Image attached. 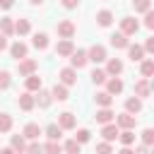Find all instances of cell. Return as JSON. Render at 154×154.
<instances>
[{
  "label": "cell",
  "mask_w": 154,
  "mask_h": 154,
  "mask_svg": "<svg viewBox=\"0 0 154 154\" xmlns=\"http://www.w3.org/2000/svg\"><path fill=\"white\" fill-rule=\"evenodd\" d=\"M144 26H147V29H154V12H152V10L144 12Z\"/></svg>",
  "instance_id": "43"
},
{
  "label": "cell",
  "mask_w": 154,
  "mask_h": 154,
  "mask_svg": "<svg viewBox=\"0 0 154 154\" xmlns=\"http://www.w3.org/2000/svg\"><path fill=\"white\" fill-rule=\"evenodd\" d=\"M120 91H123V79L120 77H108L106 79V94L113 96V94H120Z\"/></svg>",
  "instance_id": "15"
},
{
  "label": "cell",
  "mask_w": 154,
  "mask_h": 154,
  "mask_svg": "<svg viewBox=\"0 0 154 154\" xmlns=\"http://www.w3.org/2000/svg\"><path fill=\"white\" fill-rule=\"evenodd\" d=\"M140 72H142V77H144V79H149V77L154 75V60L144 58V60L140 63Z\"/></svg>",
  "instance_id": "27"
},
{
  "label": "cell",
  "mask_w": 154,
  "mask_h": 154,
  "mask_svg": "<svg viewBox=\"0 0 154 154\" xmlns=\"http://www.w3.org/2000/svg\"><path fill=\"white\" fill-rule=\"evenodd\" d=\"M118 140L123 142V147H130L135 142V132L132 130H123V132H118Z\"/></svg>",
  "instance_id": "33"
},
{
  "label": "cell",
  "mask_w": 154,
  "mask_h": 154,
  "mask_svg": "<svg viewBox=\"0 0 154 154\" xmlns=\"http://www.w3.org/2000/svg\"><path fill=\"white\" fill-rule=\"evenodd\" d=\"M10 130H12V116L0 113V132H10Z\"/></svg>",
  "instance_id": "34"
},
{
  "label": "cell",
  "mask_w": 154,
  "mask_h": 154,
  "mask_svg": "<svg viewBox=\"0 0 154 154\" xmlns=\"http://www.w3.org/2000/svg\"><path fill=\"white\" fill-rule=\"evenodd\" d=\"M118 125L116 123H108V125H103L101 128V135H103V142H113V140H118Z\"/></svg>",
  "instance_id": "16"
},
{
  "label": "cell",
  "mask_w": 154,
  "mask_h": 154,
  "mask_svg": "<svg viewBox=\"0 0 154 154\" xmlns=\"http://www.w3.org/2000/svg\"><path fill=\"white\" fill-rule=\"evenodd\" d=\"M26 53H29V48H26V43H22V41H17V43H12V46H10V55H12V58H17V60H24V58H26Z\"/></svg>",
  "instance_id": "14"
},
{
  "label": "cell",
  "mask_w": 154,
  "mask_h": 154,
  "mask_svg": "<svg viewBox=\"0 0 154 154\" xmlns=\"http://www.w3.org/2000/svg\"><path fill=\"white\" fill-rule=\"evenodd\" d=\"M60 152H63V144L58 140H48L43 144V154H60Z\"/></svg>",
  "instance_id": "32"
},
{
  "label": "cell",
  "mask_w": 154,
  "mask_h": 154,
  "mask_svg": "<svg viewBox=\"0 0 154 154\" xmlns=\"http://www.w3.org/2000/svg\"><path fill=\"white\" fill-rule=\"evenodd\" d=\"M152 142H154V130L152 128H144L142 130V144L144 147H152Z\"/></svg>",
  "instance_id": "39"
},
{
  "label": "cell",
  "mask_w": 154,
  "mask_h": 154,
  "mask_svg": "<svg viewBox=\"0 0 154 154\" xmlns=\"http://www.w3.org/2000/svg\"><path fill=\"white\" fill-rule=\"evenodd\" d=\"M108 77H118L120 72H123V60L120 58H108V63H106V70H103Z\"/></svg>",
  "instance_id": "8"
},
{
  "label": "cell",
  "mask_w": 154,
  "mask_h": 154,
  "mask_svg": "<svg viewBox=\"0 0 154 154\" xmlns=\"http://www.w3.org/2000/svg\"><path fill=\"white\" fill-rule=\"evenodd\" d=\"M135 154H149V147H144V144H140V147L135 149Z\"/></svg>",
  "instance_id": "47"
},
{
  "label": "cell",
  "mask_w": 154,
  "mask_h": 154,
  "mask_svg": "<svg viewBox=\"0 0 154 154\" xmlns=\"http://www.w3.org/2000/svg\"><path fill=\"white\" fill-rule=\"evenodd\" d=\"M60 2H63V7H65V10H75V7L79 5V0H60Z\"/></svg>",
  "instance_id": "45"
},
{
  "label": "cell",
  "mask_w": 154,
  "mask_h": 154,
  "mask_svg": "<svg viewBox=\"0 0 154 154\" xmlns=\"http://www.w3.org/2000/svg\"><path fill=\"white\" fill-rule=\"evenodd\" d=\"M34 101H36V106H41V108H48V106H51V101H53V96H51V91L38 89V94L34 96Z\"/></svg>",
  "instance_id": "19"
},
{
  "label": "cell",
  "mask_w": 154,
  "mask_h": 154,
  "mask_svg": "<svg viewBox=\"0 0 154 154\" xmlns=\"http://www.w3.org/2000/svg\"><path fill=\"white\" fill-rule=\"evenodd\" d=\"M135 12H149L152 10V0H132Z\"/></svg>",
  "instance_id": "36"
},
{
  "label": "cell",
  "mask_w": 154,
  "mask_h": 154,
  "mask_svg": "<svg viewBox=\"0 0 154 154\" xmlns=\"http://www.w3.org/2000/svg\"><path fill=\"white\" fill-rule=\"evenodd\" d=\"M125 51H128V58H130L132 63H142V60H144V48H142V46H137V43H130Z\"/></svg>",
  "instance_id": "12"
},
{
  "label": "cell",
  "mask_w": 154,
  "mask_h": 154,
  "mask_svg": "<svg viewBox=\"0 0 154 154\" xmlns=\"http://www.w3.org/2000/svg\"><path fill=\"white\" fill-rule=\"evenodd\" d=\"M111 46H113V48H128V46H130V41H128V36H123V34L118 31V34H113V36H111Z\"/></svg>",
  "instance_id": "28"
},
{
  "label": "cell",
  "mask_w": 154,
  "mask_h": 154,
  "mask_svg": "<svg viewBox=\"0 0 154 154\" xmlns=\"http://www.w3.org/2000/svg\"><path fill=\"white\" fill-rule=\"evenodd\" d=\"M142 48H144V53H154V36H149V38H147V43H144Z\"/></svg>",
  "instance_id": "44"
},
{
  "label": "cell",
  "mask_w": 154,
  "mask_h": 154,
  "mask_svg": "<svg viewBox=\"0 0 154 154\" xmlns=\"http://www.w3.org/2000/svg\"><path fill=\"white\" fill-rule=\"evenodd\" d=\"M58 36H60V38H72V36H75V24H72L70 19H63V22L58 24Z\"/></svg>",
  "instance_id": "11"
},
{
  "label": "cell",
  "mask_w": 154,
  "mask_h": 154,
  "mask_svg": "<svg viewBox=\"0 0 154 154\" xmlns=\"http://www.w3.org/2000/svg\"><path fill=\"white\" fill-rule=\"evenodd\" d=\"M22 135H24V140H38V135H43V130L38 128V123H26L24 125V130H22Z\"/></svg>",
  "instance_id": "10"
},
{
  "label": "cell",
  "mask_w": 154,
  "mask_h": 154,
  "mask_svg": "<svg viewBox=\"0 0 154 154\" xmlns=\"http://www.w3.org/2000/svg\"><path fill=\"white\" fill-rule=\"evenodd\" d=\"M72 51H75V43L70 38H60L58 46H55V55H60V58H70Z\"/></svg>",
  "instance_id": "5"
},
{
  "label": "cell",
  "mask_w": 154,
  "mask_h": 154,
  "mask_svg": "<svg viewBox=\"0 0 154 154\" xmlns=\"http://www.w3.org/2000/svg\"><path fill=\"white\" fill-rule=\"evenodd\" d=\"M58 125H60V130H72V128L77 125V118H75V113H70V111H63V113L58 116Z\"/></svg>",
  "instance_id": "7"
},
{
  "label": "cell",
  "mask_w": 154,
  "mask_h": 154,
  "mask_svg": "<svg viewBox=\"0 0 154 154\" xmlns=\"http://www.w3.org/2000/svg\"><path fill=\"white\" fill-rule=\"evenodd\" d=\"M63 149H65L67 154H79V152H82V144L75 142V140H67V142L63 144Z\"/></svg>",
  "instance_id": "35"
},
{
  "label": "cell",
  "mask_w": 154,
  "mask_h": 154,
  "mask_svg": "<svg viewBox=\"0 0 154 154\" xmlns=\"http://www.w3.org/2000/svg\"><path fill=\"white\" fill-rule=\"evenodd\" d=\"M89 60H87V51H72V55H70V67L72 70H82L84 65H87Z\"/></svg>",
  "instance_id": "3"
},
{
  "label": "cell",
  "mask_w": 154,
  "mask_h": 154,
  "mask_svg": "<svg viewBox=\"0 0 154 154\" xmlns=\"http://www.w3.org/2000/svg\"><path fill=\"white\" fill-rule=\"evenodd\" d=\"M113 118H116V113H113L111 108H99V111H96V123H101V125L113 123Z\"/></svg>",
  "instance_id": "21"
},
{
  "label": "cell",
  "mask_w": 154,
  "mask_h": 154,
  "mask_svg": "<svg viewBox=\"0 0 154 154\" xmlns=\"http://www.w3.org/2000/svg\"><path fill=\"white\" fill-rule=\"evenodd\" d=\"M96 154H113L111 142H99V144H96Z\"/></svg>",
  "instance_id": "41"
},
{
  "label": "cell",
  "mask_w": 154,
  "mask_h": 154,
  "mask_svg": "<svg viewBox=\"0 0 154 154\" xmlns=\"http://www.w3.org/2000/svg\"><path fill=\"white\" fill-rule=\"evenodd\" d=\"M24 84H26V91H38V89H41V77L34 72V75H29V77H26V82H24Z\"/></svg>",
  "instance_id": "29"
},
{
  "label": "cell",
  "mask_w": 154,
  "mask_h": 154,
  "mask_svg": "<svg viewBox=\"0 0 154 154\" xmlns=\"http://www.w3.org/2000/svg\"><path fill=\"white\" fill-rule=\"evenodd\" d=\"M24 154H43V144H38V142L34 140L31 144H26V149H24Z\"/></svg>",
  "instance_id": "40"
},
{
  "label": "cell",
  "mask_w": 154,
  "mask_h": 154,
  "mask_svg": "<svg viewBox=\"0 0 154 154\" xmlns=\"http://www.w3.org/2000/svg\"><path fill=\"white\" fill-rule=\"evenodd\" d=\"M0 34H2V36H12V34H14V22H12V17H2V19H0Z\"/></svg>",
  "instance_id": "23"
},
{
  "label": "cell",
  "mask_w": 154,
  "mask_h": 154,
  "mask_svg": "<svg viewBox=\"0 0 154 154\" xmlns=\"http://www.w3.org/2000/svg\"><path fill=\"white\" fill-rule=\"evenodd\" d=\"M31 46H34V48H38V51H46V48H48V34H43V31L34 34V38H31Z\"/></svg>",
  "instance_id": "22"
},
{
  "label": "cell",
  "mask_w": 154,
  "mask_h": 154,
  "mask_svg": "<svg viewBox=\"0 0 154 154\" xmlns=\"http://www.w3.org/2000/svg\"><path fill=\"white\" fill-rule=\"evenodd\" d=\"M5 48H7V36L0 34V51H5Z\"/></svg>",
  "instance_id": "48"
},
{
  "label": "cell",
  "mask_w": 154,
  "mask_h": 154,
  "mask_svg": "<svg viewBox=\"0 0 154 154\" xmlns=\"http://www.w3.org/2000/svg\"><path fill=\"white\" fill-rule=\"evenodd\" d=\"M10 147L17 152V154H24V149H26V142H24V135H12V140H10Z\"/></svg>",
  "instance_id": "25"
},
{
  "label": "cell",
  "mask_w": 154,
  "mask_h": 154,
  "mask_svg": "<svg viewBox=\"0 0 154 154\" xmlns=\"http://www.w3.org/2000/svg\"><path fill=\"white\" fill-rule=\"evenodd\" d=\"M17 103H19V108H22V111H31V108L36 106V101H34V96H31V91H24V94H19V99H17Z\"/></svg>",
  "instance_id": "17"
},
{
  "label": "cell",
  "mask_w": 154,
  "mask_h": 154,
  "mask_svg": "<svg viewBox=\"0 0 154 154\" xmlns=\"http://www.w3.org/2000/svg\"><path fill=\"white\" fill-rule=\"evenodd\" d=\"M12 5H14V0H0V7H2V10H10Z\"/></svg>",
  "instance_id": "46"
},
{
  "label": "cell",
  "mask_w": 154,
  "mask_h": 154,
  "mask_svg": "<svg viewBox=\"0 0 154 154\" xmlns=\"http://www.w3.org/2000/svg\"><path fill=\"white\" fill-rule=\"evenodd\" d=\"M118 154H135V152H132V149H130V147H123V149H120V152H118Z\"/></svg>",
  "instance_id": "50"
},
{
  "label": "cell",
  "mask_w": 154,
  "mask_h": 154,
  "mask_svg": "<svg viewBox=\"0 0 154 154\" xmlns=\"http://www.w3.org/2000/svg\"><path fill=\"white\" fill-rule=\"evenodd\" d=\"M51 96H53L55 101H67L70 94H67V87H65V84H55V87L51 89Z\"/></svg>",
  "instance_id": "24"
},
{
  "label": "cell",
  "mask_w": 154,
  "mask_h": 154,
  "mask_svg": "<svg viewBox=\"0 0 154 154\" xmlns=\"http://www.w3.org/2000/svg\"><path fill=\"white\" fill-rule=\"evenodd\" d=\"M0 154H17L12 147H5V149H0Z\"/></svg>",
  "instance_id": "49"
},
{
  "label": "cell",
  "mask_w": 154,
  "mask_h": 154,
  "mask_svg": "<svg viewBox=\"0 0 154 154\" xmlns=\"http://www.w3.org/2000/svg\"><path fill=\"white\" fill-rule=\"evenodd\" d=\"M106 79H108V75H106L103 70H99V67H96V70L91 72V82H94V84H103Z\"/></svg>",
  "instance_id": "38"
},
{
  "label": "cell",
  "mask_w": 154,
  "mask_h": 154,
  "mask_svg": "<svg viewBox=\"0 0 154 154\" xmlns=\"http://www.w3.org/2000/svg\"><path fill=\"white\" fill-rule=\"evenodd\" d=\"M137 29H140V22L135 17H123L120 19V34L123 36H132V34H137Z\"/></svg>",
  "instance_id": "1"
},
{
  "label": "cell",
  "mask_w": 154,
  "mask_h": 154,
  "mask_svg": "<svg viewBox=\"0 0 154 154\" xmlns=\"http://www.w3.org/2000/svg\"><path fill=\"white\" fill-rule=\"evenodd\" d=\"M29 31H31L29 19H17V22H14V34H17V36H26Z\"/></svg>",
  "instance_id": "26"
},
{
  "label": "cell",
  "mask_w": 154,
  "mask_h": 154,
  "mask_svg": "<svg viewBox=\"0 0 154 154\" xmlns=\"http://www.w3.org/2000/svg\"><path fill=\"white\" fill-rule=\"evenodd\" d=\"M149 91H152L149 79H144V77H142V79H137V82H135V96H137V99H147V96H149Z\"/></svg>",
  "instance_id": "13"
},
{
  "label": "cell",
  "mask_w": 154,
  "mask_h": 154,
  "mask_svg": "<svg viewBox=\"0 0 154 154\" xmlns=\"http://www.w3.org/2000/svg\"><path fill=\"white\" fill-rule=\"evenodd\" d=\"M72 140H75V142H79V144H84V142H89V140H91V132H89L87 128H82V130H77V135H75Z\"/></svg>",
  "instance_id": "37"
},
{
  "label": "cell",
  "mask_w": 154,
  "mask_h": 154,
  "mask_svg": "<svg viewBox=\"0 0 154 154\" xmlns=\"http://www.w3.org/2000/svg\"><path fill=\"white\" fill-rule=\"evenodd\" d=\"M140 111H142V99H137V96H130V99L125 101V113L135 116V113H140Z\"/></svg>",
  "instance_id": "20"
},
{
  "label": "cell",
  "mask_w": 154,
  "mask_h": 154,
  "mask_svg": "<svg viewBox=\"0 0 154 154\" xmlns=\"http://www.w3.org/2000/svg\"><path fill=\"white\" fill-rule=\"evenodd\" d=\"M96 24L99 26H111L113 24V12L111 10H99L96 12Z\"/></svg>",
  "instance_id": "18"
},
{
  "label": "cell",
  "mask_w": 154,
  "mask_h": 154,
  "mask_svg": "<svg viewBox=\"0 0 154 154\" xmlns=\"http://www.w3.org/2000/svg\"><path fill=\"white\" fill-rule=\"evenodd\" d=\"M113 120H116L118 130H132V128H135V123H137V116H130V113H120V116H116Z\"/></svg>",
  "instance_id": "2"
},
{
  "label": "cell",
  "mask_w": 154,
  "mask_h": 154,
  "mask_svg": "<svg viewBox=\"0 0 154 154\" xmlns=\"http://www.w3.org/2000/svg\"><path fill=\"white\" fill-rule=\"evenodd\" d=\"M10 84H12V77H10L7 70H2V72H0V89H7Z\"/></svg>",
  "instance_id": "42"
},
{
  "label": "cell",
  "mask_w": 154,
  "mask_h": 154,
  "mask_svg": "<svg viewBox=\"0 0 154 154\" xmlns=\"http://www.w3.org/2000/svg\"><path fill=\"white\" fill-rule=\"evenodd\" d=\"M96 103L101 106V108H111V103H113V96L111 94H106V91H96Z\"/></svg>",
  "instance_id": "30"
},
{
  "label": "cell",
  "mask_w": 154,
  "mask_h": 154,
  "mask_svg": "<svg viewBox=\"0 0 154 154\" xmlns=\"http://www.w3.org/2000/svg\"><path fill=\"white\" fill-rule=\"evenodd\" d=\"M87 60H91V63H103V60H106V48L99 46V43H94V46L87 51Z\"/></svg>",
  "instance_id": "6"
},
{
  "label": "cell",
  "mask_w": 154,
  "mask_h": 154,
  "mask_svg": "<svg viewBox=\"0 0 154 154\" xmlns=\"http://www.w3.org/2000/svg\"><path fill=\"white\" fill-rule=\"evenodd\" d=\"M29 2H31V5H43L46 0H29Z\"/></svg>",
  "instance_id": "51"
},
{
  "label": "cell",
  "mask_w": 154,
  "mask_h": 154,
  "mask_svg": "<svg viewBox=\"0 0 154 154\" xmlns=\"http://www.w3.org/2000/svg\"><path fill=\"white\" fill-rule=\"evenodd\" d=\"M43 132H46V137H48V140H58V142H60L63 130H60V125H58V123H51V125H48Z\"/></svg>",
  "instance_id": "31"
},
{
  "label": "cell",
  "mask_w": 154,
  "mask_h": 154,
  "mask_svg": "<svg viewBox=\"0 0 154 154\" xmlns=\"http://www.w3.org/2000/svg\"><path fill=\"white\" fill-rule=\"evenodd\" d=\"M36 67H38V63H36L34 58H24V60H19V65H17V70H19V75H22V77L34 75V72H36Z\"/></svg>",
  "instance_id": "4"
},
{
  "label": "cell",
  "mask_w": 154,
  "mask_h": 154,
  "mask_svg": "<svg viewBox=\"0 0 154 154\" xmlns=\"http://www.w3.org/2000/svg\"><path fill=\"white\" fill-rule=\"evenodd\" d=\"M58 77H60V84H65V87H72V84H77V72H75L72 67H63Z\"/></svg>",
  "instance_id": "9"
}]
</instances>
